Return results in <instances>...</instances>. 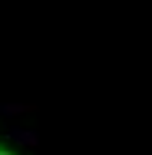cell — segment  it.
Masks as SVG:
<instances>
[{
  "label": "cell",
  "mask_w": 152,
  "mask_h": 155,
  "mask_svg": "<svg viewBox=\"0 0 152 155\" xmlns=\"http://www.w3.org/2000/svg\"><path fill=\"white\" fill-rule=\"evenodd\" d=\"M0 155H13V152H7V149H3V145H0Z\"/></svg>",
  "instance_id": "6da1fadb"
}]
</instances>
